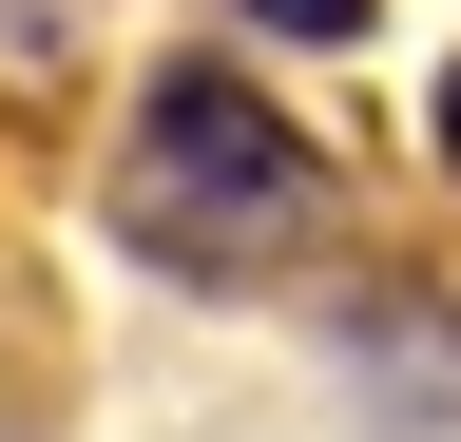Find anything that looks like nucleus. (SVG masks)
I'll return each instance as SVG.
<instances>
[{
    "mask_svg": "<svg viewBox=\"0 0 461 442\" xmlns=\"http://www.w3.org/2000/svg\"><path fill=\"white\" fill-rule=\"evenodd\" d=\"M115 231H135L154 269L269 289V269L327 231V154L288 135L230 59H154V77H135V154H115Z\"/></svg>",
    "mask_w": 461,
    "mask_h": 442,
    "instance_id": "1",
    "label": "nucleus"
},
{
    "mask_svg": "<svg viewBox=\"0 0 461 442\" xmlns=\"http://www.w3.org/2000/svg\"><path fill=\"white\" fill-rule=\"evenodd\" d=\"M250 20H269V39H308V59H327V39H366V0H250Z\"/></svg>",
    "mask_w": 461,
    "mask_h": 442,
    "instance_id": "3",
    "label": "nucleus"
},
{
    "mask_svg": "<svg viewBox=\"0 0 461 442\" xmlns=\"http://www.w3.org/2000/svg\"><path fill=\"white\" fill-rule=\"evenodd\" d=\"M442 174H461V77H442Z\"/></svg>",
    "mask_w": 461,
    "mask_h": 442,
    "instance_id": "4",
    "label": "nucleus"
},
{
    "mask_svg": "<svg viewBox=\"0 0 461 442\" xmlns=\"http://www.w3.org/2000/svg\"><path fill=\"white\" fill-rule=\"evenodd\" d=\"M96 0H0V96H58V59H77Z\"/></svg>",
    "mask_w": 461,
    "mask_h": 442,
    "instance_id": "2",
    "label": "nucleus"
}]
</instances>
